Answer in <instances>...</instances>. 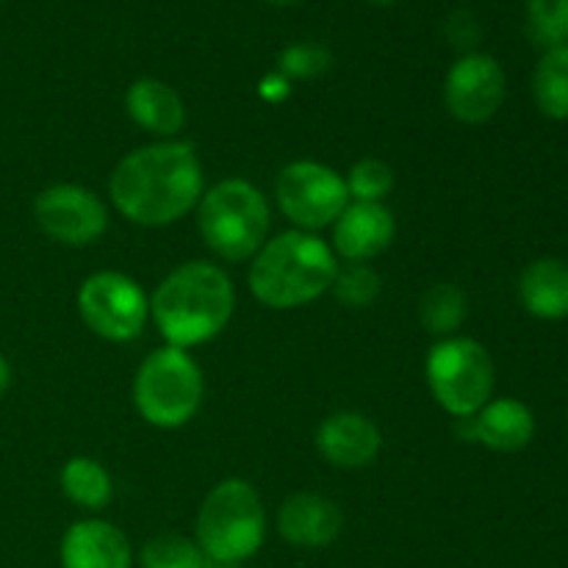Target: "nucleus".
<instances>
[{
	"label": "nucleus",
	"mask_w": 568,
	"mask_h": 568,
	"mask_svg": "<svg viewBox=\"0 0 568 568\" xmlns=\"http://www.w3.org/2000/svg\"><path fill=\"white\" fill-rule=\"evenodd\" d=\"M59 480L67 499L83 510L105 508L111 503V494H114L109 469L100 460L83 458V455L67 460Z\"/></svg>",
	"instance_id": "6ab92c4d"
},
{
	"label": "nucleus",
	"mask_w": 568,
	"mask_h": 568,
	"mask_svg": "<svg viewBox=\"0 0 568 568\" xmlns=\"http://www.w3.org/2000/svg\"><path fill=\"white\" fill-rule=\"evenodd\" d=\"M203 372L181 347H159L142 361L133 381V403L144 422L175 430L194 419L203 403Z\"/></svg>",
	"instance_id": "423d86ee"
},
{
	"label": "nucleus",
	"mask_w": 568,
	"mask_h": 568,
	"mask_svg": "<svg viewBox=\"0 0 568 568\" xmlns=\"http://www.w3.org/2000/svg\"><path fill=\"white\" fill-rule=\"evenodd\" d=\"M205 568H233V566H225V564H211V560H209V564H205Z\"/></svg>",
	"instance_id": "c85d7f7f"
},
{
	"label": "nucleus",
	"mask_w": 568,
	"mask_h": 568,
	"mask_svg": "<svg viewBox=\"0 0 568 568\" xmlns=\"http://www.w3.org/2000/svg\"><path fill=\"white\" fill-rule=\"evenodd\" d=\"M344 181L355 203H381L394 189V170L381 159H361Z\"/></svg>",
	"instance_id": "b1692460"
},
{
	"label": "nucleus",
	"mask_w": 568,
	"mask_h": 568,
	"mask_svg": "<svg viewBox=\"0 0 568 568\" xmlns=\"http://www.w3.org/2000/svg\"><path fill=\"white\" fill-rule=\"evenodd\" d=\"M344 514L333 499L320 494H294L277 514V530L292 547L320 549L338 538Z\"/></svg>",
	"instance_id": "dca6fc26"
},
{
	"label": "nucleus",
	"mask_w": 568,
	"mask_h": 568,
	"mask_svg": "<svg viewBox=\"0 0 568 568\" xmlns=\"http://www.w3.org/2000/svg\"><path fill=\"white\" fill-rule=\"evenodd\" d=\"M142 568H205L209 558L197 541L178 532H164V536L150 538L142 547Z\"/></svg>",
	"instance_id": "4be33fe9"
},
{
	"label": "nucleus",
	"mask_w": 568,
	"mask_h": 568,
	"mask_svg": "<svg viewBox=\"0 0 568 568\" xmlns=\"http://www.w3.org/2000/svg\"><path fill=\"white\" fill-rule=\"evenodd\" d=\"M9 383H11V366H9V361H6L3 355H0V397H3V394H6Z\"/></svg>",
	"instance_id": "cd10ccee"
},
{
	"label": "nucleus",
	"mask_w": 568,
	"mask_h": 568,
	"mask_svg": "<svg viewBox=\"0 0 568 568\" xmlns=\"http://www.w3.org/2000/svg\"><path fill=\"white\" fill-rule=\"evenodd\" d=\"M505 92H508V81H505L503 64L488 53L460 55L444 83L449 114L466 125H483L491 120L503 109Z\"/></svg>",
	"instance_id": "9b49d317"
},
{
	"label": "nucleus",
	"mask_w": 568,
	"mask_h": 568,
	"mask_svg": "<svg viewBox=\"0 0 568 568\" xmlns=\"http://www.w3.org/2000/svg\"><path fill=\"white\" fill-rule=\"evenodd\" d=\"M125 109L139 128L155 136H175L186 125V105L170 83L139 78L125 94Z\"/></svg>",
	"instance_id": "f3484780"
},
{
	"label": "nucleus",
	"mask_w": 568,
	"mask_h": 568,
	"mask_svg": "<svg viewBox=\"0 0 568 568\" xmlns=\"http://www.w3.org/2000/svg\"><path fill=\"white\" fill-rule=\"evenodd\" d=\"M197 222L211 253L225 261H247L264 247L270 205L250 181L227 178L200 197Z\"/></svg>",
	"instance_id": "39448f33"
},
{
	"label": "nucleus",
	"mask_w": 568,
	"mask_h": 568,
	"mask_svg": "<svg viewBox=\"0 0 568 568\" xmlns=\"http://www.w3.org/2000/svg\"><path fill=\"white\" fill-rule=\"evenodd\" d=\"M419 316L433 336H453L466 320V294L453 283H436L422 294Z\"/></svg>",
	"instance_id": "412c9836"
},
{
	"label": "nucleus",
	"mask_w": 568,
	"mask_h": 568,
	"mask_svg": "<svg viewBox=\"0 0 568 568\" xmlns=\"http://www.w3.org/2000/svg\"><path fill=\"white\" fill-rule=\"evenodd\" d=\"M266 536L264 503L247 480H222L197 514V547L211 564L236 566L253 558Z\"/></svg>",
	"instance_id": "20e7f679"
},
{
	"label": "nucleus",
	"mask_w": 568,
	"mask_h": 568,
	"mask_svg": "<svg viewBox=\"0 0 568 568\" xmlns=\"http://www.w3.org/2000/svg\"><path fill=\"white\" fill-rule=\"evenodd\" d=\"M527 26L547 50L568 44V0H527Z\"/></svg>",
	"instance_id": "5701e85b"
},
{
	"label": "nucleus",
	"mask_w": 568,
	"mask_h": 568,
	"mask_svg": "<svg viewBox=\"0 0 568 568\" xmlns=\"http://www.w3.org/2000/svg\"><path fill=\"white\" fill-rule=\"evenodd\" d=\"M331 50L316 42H297L281 53V75L292 78H316L331 70Z\"/></svg>",
	"instance_id": "a878e982"
},
{
	"label": "nucleus",
	"mask_w": 568,
	"mask_h": 568,
	"mask_svg": "<svg viewBox=\"0 0 568 568\" xmlns=\"http://www.w3.org/2000/svg\"><path fill=\"white\" fill-rule=\"evenodd\" d=\"M375 3H381V6H386V3H394V0H375Z\"/></svg>",
	"instance_id": "7c9ffc66"
},
{
	"label": "nucleus",
	"mask_w": 568,
	"mask_h": 568,
	"mask_svg": "<svg viewBox=\"0 0 568 568\" xmlns=\"http://www.w3.org/2000/svg\"><path fill=\"white\" fill-rule=\"evenodd\" d=\"M270 3H297V0H270Z\"/></svg>",
	"instance_id": "c756f323"
},
{
	"label": "nucleus",
	"mask_w": 568,
	"mask_h": 568,
	"mask_svg": "<svg viewBox=\"0 0 568 568\" xmlns=\"http://www.w3.org/2000/svg\"><path fill=\"white\" fill-rule=\"evenodd\" d=\"M383 436L372 419L355 410L327 416L316 430V449L338 469H364L377 458Z\"/></svg>",
	"instance_id": "f8f14e48"
},
{
	"label": "nucleus",
	"mask_w": 568,
	"mask_h": 568,
	"mask_svg": "<svg viewBox=\"0 0 568 568\" xmlns=\"http://www.w3.org/2000/svg\"><path fill=\"white\" fill-rule=\"evenodd\" d=\"M236 294L225 270L209 261H189L159 283L150 316L170 347H197L225 331Z\"/></svg>",
	"instance_id": "f03ea898"
},
{
	"label": "nucleus",
	"mask_w": 568,
	"mask_h": 568,
	"mask_svg": "<svg viewBox=\"0 0 568 568\" xmlns=\"http://www.w3.org/2000/svg\"><path fill=\"white\" fill-rule=\"evenodd\" d=\"M261 98L270 100V103H277V100H286L288 98V78L281 75V72H272L261 81L258 87Z\"/></svg>",
	"instance_id": "bb28decb"
},
{
	"label": "nucleus",
	"mask_w": 568,
	"mask_h": 568,
	"mask_svg": "<svg viewBox=\"0 0 568 568\" xmlns=\"http://www.w3.org/2000/svg\"><path fill=\"white\" fill-rule=\"evenodd\" d=\"M331 288L338 303L347 305V308H366L381 294V277L372 266L347 264L344 270L336 272V281H333Z\"/></svg>",
	"instance_id": "393cba45"
},
{
	"label": "nucleus",
	"mask_w": 568,
	"mask_h": 568,
	"mask_svg": "<svg viewBox=\"0 0 568 568\" xmlns=\"http://www.w3.org/2000/svg\"><path fill=\"white\" fill-rule=\"evenodd\" d=\"M532 94L549 120H568V44L549 48L532 75Z\"/></svg>",
	"instance_id": "aec40b11"
},
{
	"label": "nucleus",
	"mask_w": 568,
	"mask_h": 568,
	"mask_svg": "<svg viewBox=\"0 0 568 568\" xmlns=\"http://www.w3.org/2000/svg\"><path fill=\"white\" fill-rule=\"evenodd\" d=\"M394 214L383 203H349L333 222V244L349 264H366L392 244Z\"/></svg>",
	"instance_id": "ddd939ff"
},
{
	"label": "nucleus",
	"mask_w": 568,
	"mask_h": 568,
	"mask_svg": "<svg viewBox=\"0 0 568 568\" xmlns=\"http://www.w3.org/2000/svg\"><path fill=\"white\" fill-rule=\"evenodd\" d=\"M519 297L527 314L538 320H568V264L560 258H538L521 272Z\"/></svg>",
	"instance_id": "a211bd4d"
},
{
	"label": "nucleus",
	"mask_w": 568,
	"mask_h": 568,
	"mask_svg": "<svg viewBox=\"0 0 568 568\" xmlns=\"http://www.w3.org/2000/svg\"><path fill=\"white\" fill-rule=\"evenodd\" d=\"M427 383L447 414L469 419L494 394V361L480 342L447 336L427 355Z\"/></svg>",
	"instance_id": "0eeeda50"
},
{
	"label": "nucleus",
	"mask_w": 568,
	"mask_h": 568,
	"mask_svg": "<svg viewBox=\"0 0 568 568\" xmlns=\"http://www.w3.org/2000/svg\"><path fill=\"white\" fill-rule=\"evenodd\" d=\"M109 197L122 216L144 227L183 220L203 197V166L186 142H155L116 164Z\"/></svg>",
	"instance_id": "f257e3e1"
},
{
	"label": "nucleus",
	"mask_w": 568,
	"mask_h": 568,
	"mask_svg": "<svg viewBox=\"0 0 568 568\" xmlns=\"http://www.w3.org/2000/svg\"><path fill=\"white\" fill-rule=\"evenodd\" d=\"M61 568H131V541L111 521H75L61 538Z\"/></svg>",
	"instance_id": "4468645a"
},
{
	"label": "nucleus",
	"mask_w": 568,
	"mask_h": 568,
	"mask_svg": "<svg viewBox=\"0 0 568 568\" xmlns=\"http://www.w3.org/2000/svg\"><path fill=\"white\" fill-rule=\"evenodd\" d=\"M78 314L94 336L120 344L144 331L150 300L133 277L122 272H94L78 292Z\"/></svg>",
	"instance_id": "6e6552de"
},
{
	"label": "nucleus",
	"mask_w": 568,
	"mask_h": 568,
	"mask_svg": "<svg viewBox=\"0 0 568 568\" xmlns=\"http://www.w3.org/2000/svg\"><path fill=\"white\" fill-rule=\"evenodd\" d=\"M336 255L316 233L288 231L264 242L250 266V292L266 308L288 311L320 300L336 281Z\"/></svg>",
	"instance_id": "7ed1b4c3"
},
{
	"label": "nucleus",
	"mask_w": 568,
	"mask_h": 568,
	"mask_svg": "<svg viewBox=\"0 0 568 568\" xmlns=\"http://www.w3.org/2000/svg\"><path fill=\"white\" fill-rule=\"evenodd\" d=\"M33 216L44 236L67 247L98 242L109 227V211L92 189L59 183L33 200Z\"/></svg>",
	"instance_id": "9d476101"
},
{
	"label": "nucleus",
	"mask_w": 568,
	"mask_h": 568,
	"mask_svg": "<svg viewBox=\"0 0 568 568\" xmlns=\"http://www.w3.org/2000/svg\"><path fill=\"white\" fill-rule=\"evenodd\" d=\"M460 422H464V433L471 442H480L483 447L494 449V453H519L536 436L532 410L510 397L486 403L475 416Z\"/></svg>",
	"instance_id": "2eb2a0df"
},
{
	"label": "nucleus",
	"mask_w": 568,
	"mask_h": 568,
	"mask_svg": "<svg viewBox=\"0 0 568 568\" xmlns=\"http://www.w3.org/2000/svg\"><path fill=\"white\" fill-rule=\"evenodd\" d=\"M281 211L297 231L333 225L349 205L347 181L320 161H294L283 166L275 183Z\"/></svg>",
	"instance_id": "1a4fd4ad"
}]
</instances>
